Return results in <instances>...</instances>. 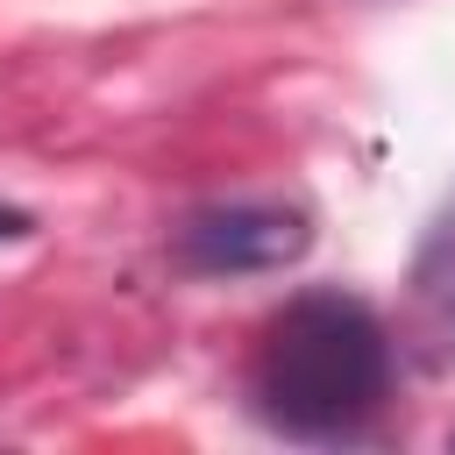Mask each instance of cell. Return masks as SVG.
Wrapping results in <instances>:
<instances>
[{
	"label": "cell",
	"mask_w": 455,
	"mask_h": 455,
	"mask_svg": "<svg viewBox=\"0 0 455 455\" xmlns=\"http://www.w3.org/2000/svg\"><path fill=\"white\" fill-rule=\"evenodd\" d=\"M391 398V334L348 291H299L263 320L249 405L284 441H355Z\"/></svg>",
	"instance_id": "6da1fadb"
},
{
	"label": "cell",
	"mask_w": 455,
	"mask_h": 455,
	"mask_svg": "<svg viewBox=\"0 0 455 455\" xmlns=\"http://www.w3.org/2000/svg\"><path fill=\"white\" fill-rule=\"evenodd\" d=\"M313 249V213L284 199H213L192 206L171 235L178 270L192 277H249V270H284Z\"/></svg>",
	"instance_id": "7a4b0ae2"
},
{
	"label": "cell",
	"mask_w": 455,
	"mask_h": 455,
	"mask_svg": "<svg viewBox=\"0 0 455 455\" xmlns=\"http://www.w3.org/2000/svg\"><path fill=\"white\" fill-rule=\"evenodd\" d=\"M405 284H412V327H419V341H434V355L448 363L455 355V192L427 220Z\"/></svg>",
	"instance_id": "3957f363"
},
{
	"label": "cell",
	"mask_w": 455,
	"mask_h": 455,
	"mask_svg": "<svg viewBox=\"0 0 455 455\" xmlns=\"http://www.w3.org/2000/svg\"><path fill=\"white\" fill-rule=\"evenodd\" d=\"M28 235H36V220H28L21 206H7V199H0V242H28Z\"/></svg>",
	"instance_id": "277c9868"
},
{
	"label": "cell",
	"mask_w": 455,
	"mask_h": 455,
	"mask_svg": "<svg viewBox=\"0 0 455 455\" xmlns=\"http://www.w3.org/2000/svg\"><path fill=\"white\" fill-rule=\"evenodd\" d=\"M448 441H455V434H448Z\"/></svg>",
	"instance_id": "5b68a950"
}]
</instances>
